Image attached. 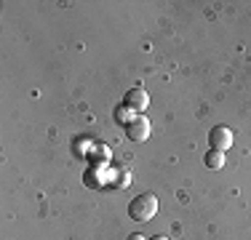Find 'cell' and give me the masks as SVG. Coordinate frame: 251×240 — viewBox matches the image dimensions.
<instances>
[{
  "mask_svg": "<svg viewBox=\"0 0 251 240\" xmlns=\"http://www.w3.org/2000/svg\"><path fill=\"white\" fill-rule=\"evenodd\" d=\"M155 214H158V197L152 192H145L128 203V216L134 221H150Z\"/></svg>",
  "mask_w": 251,
  "mask_h": 240,
  "instance_id": "6da1fadb",
  "label": "cell"
},
{
  "mask_svg": "<svg viewBox=\"0 0 251 240\" xmlns=\"http://www.w3.org/2000/svg\"><path fill=\"white\" fill-rule=\"evenodd\" d=\"M126 136H128L131 142H145L147 136H150V120L145 115H136L128 125H126Z\"/></svg>",
  "mask_w": 251,
  "mask_h": 240,
  "instance_id": "7a4b0ae2",
  "label": "cell"
},
{
  "mask_svg": "<svg viewBox=\"0 0 251 240\" xmlns=\"http://www.w3.org/2000/svg\"><path fill=\"white\" fill-rule=\"evenodd\" d=\"M208 144H211V149H219V152L230 149V144H232V131L227 128V125H214L211 134H208Z\"/></svg>",
  "mask_w": 251,
  "mask_h": 240,
  "instance_id": "3957f363",
  "label": "cell"
},
{
  "mask_svg": "<svg viewBox=\"0 0 251 240\" xmlns=\"http://www.w3.org/2000/svg\"><path fill=\"white\" fill-rule=\"evenodd\" d=\"M126 107H131L134 112H145L147 104H150V96H147V91H142V88H131L128 94H126Z\"/></svg>",
  "mask_w": 251,
  "mask_h": 240,
  "instance_id": "277c9868",
  "label": "cell"
},
{
  "mask_svg": "<svg viewBox=\"0 0 251 240\" xmlns=\"http://www.w3.org/2000/svg\"><path fill=\"white\" fill-rule=\"evenodd\" d=\"M203 163H206L208 168H214V171H219V168L225 166V155L219 152V149H211V152H208L206 158H203Z\"/></svg>",
  "mask_w": 251,
  "mask_h": 240,
  "instance_id": "5b68a950",
  "label": "cell"
},
{
  "mask_svg": "<svg viewBox=\"0 0 251 240\" xmlns=\"http://www.w3.org/2000/svg\"><path fill=\"white\" fill-rule=\"evenodd\" d=\"M128 112H131V107L121 104V107H118V110H115V120H118V123H126V125H128L131 120L136 118V115H128Z\"/></svg>",
  "mask_w": 251,
  "mask_h": 240,
  "instance_id": "8992f818",
  "label": "cell"
},
{
  "mask_svg": "<svg viewBox=\"0 0 251 240\" xmlns=\"http://www.w3.org/2000/svg\"><path fill=\"white\" fill-rule=\"evenodd\" d=\"M128 240H147V238L139 235V232H134V235H128Z\"/></svg>",
  "mask_w": 251,
  "mask_h": 240,
  "instance_id": "52a82bcc",
  "label": "cell"
},
{
  "mask_svg": "<svg viewBox=\"0 0 251 240\" xmlns=\"http://www.w3.org/2000/svg\"><path fill=\"white\" fill-rule=\"evenodd\" d=\"M147 240H169L166 235H155V238H147Z\"/></svg>",
  "mask_w": 251,
  "mask_h": 240,
  "instance_id": "ba28073f",
  "label": "cell"
}]
</instances>
